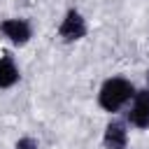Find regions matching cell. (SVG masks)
<instances>
[{"label": "cell", "instance_id": "1", "mask_svg": "<svg viewBox=\"0 0 149 149\" xmlns=\"http://www.w3.org/2000/svg\"><path fill=\"white\" fill-rule=\"evenodd\" d=\"M135 86L126 77H109L102 81L100 93H98V105L105 112H119L128 100H133Z\"/></svg>", "mask_w": 149, "mask_h": 149}, {"label": "cell", "instance_id": "2", "mask_svg": "<svg viewBox=\"0 0 149 149\" xmlns=\"http://www.w3.org/2000/svg\"><path fill=\"white\" fill-rule=\"evenodd\" d=\"M86 30H88L86 19L77 9H68L65 16H63V21H61V26H58V35H61L63 42H77V40H81L86 35Z\"/></svg>", "mask_w": 149, "mask_h": 149}, {"label": "cell", "instance_id": "3", "mask_svg": "<svg viewBox=\"0 0 149 149\" xmlns=\"http://www.w3.org/2000/svg\"><path fill=\"white\" fill-rule=\"evenodd\" d=\"M0 33H2L9 42H14V44H19V47H23V44L33 37V28H30V23H28L26 19H5V21L0 23Z\"/></svg>", "mask_w": 149, "mask_h": 149}, {"label": "cell", "instance_id": "4", "mask_svg": "<svg viewBox=\"0 0 149 149\" xmlns=\"http://www.w3.org/2000/svg\"><path fill=\"white\" fill-rule=\"evenodd\" d=\"M128 121L135 128H149V91H135L133 107L128 112Z\"/></svg>", "mask_w": 149, "mask_h": 149}, {"label": "cell", "instance_id": "5", "mask_svg": "<svg viewBox=\"0 0 149 149\" xmlns=\"http://www.w3.org/2000/svg\"><path fill=\"white\" fill-rule=\"evenodd\" d=\"M102 144L105 149H126L128 147V130L123 121H109L105 126V135H102Z\"/></svg>", "mask_w": 149, "mask_h": 149}, {"label": "cell", "instance_id": "6", "mask_svg": "<svg viewBox=\"0 0 149 149\" xmlns=\"http://www.w3.org/2000/svg\"><path fill=\"white\" fill-rule=\"evenodd\" d=\"M19 81V68L9 54L0 56V88H12Z\"/></svg>", "mask_w": 149, "mask_h": 149}, {"label": "cell", "instance_id": "7", "mask_svg": "<svg viewBox=\"0 0 149 149\" xmlns=\"http://www.w3.org/2000/svg\"><path fill=\"white\" fill-rule=\"evenodd\" d=\"M14 149H40V144H37L33 137H21V140L14 144Z\"/></svg>", "mask_w": 149, "mask_h": 149}, {"label": "cell", "instance_id": "8", "mask_svg": "<svg viewBox=\"0 0 149 149\" xmlns=\"http://www.w3.org/2000/svg\"><path fill=\"white\" fill-rule=\"evenodd\" d=\"M147 91H149V70H147Z\"/></svg>", "mask_w": 149, "mask_h": 149}]
</instances>
